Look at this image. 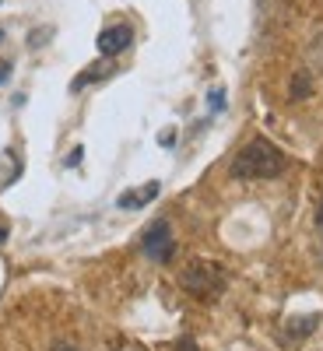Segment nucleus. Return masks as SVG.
<instances>
[{"label": "nucleus", "mask_w": 323, "mask_h": 351, "mask_svg": "<svg viewBox=\"0 0 323 351\" xmlns=\"http://www.w3.org/2000/svg\"><path fill=\"white\" fill-rule=\"evenodd\" d=\"M285 169H288V155L281 148H274L267 137L246 141L228 165L232 180H278Z\"/></svg>", "instance_id": "obj_1"}, {"label": "nucleus", "mask_w": 323, "mask_h": 351, "mask_svg": "<svg viewBox=\"0 0 323 351\" xmlns=\"http://www.w3.org/2000/svg\"><path fill=\"white\" fill-rule=\"evenodd\" d=\"M180 285L187 295L200 299V302H215L222 299V291L228 288V274L218 267L215 260H193L180 271Z\"/></svg>", "instance_id": "obj_2"}, {"label": "nucleus", "mask_w": 323, "mask_h": 351, "mask_svg": "<svg viewBox=\"0 0 323 351\" xmlns=\"http://www.w3.org/2000/svg\"><path fill=\"white\" fill-rule=\"evenodd\" d=\"M141 253L155 260V263H169L176 256V239H172V225L165 218L152 221L148 228H144V236H141Z\"/></svg>", "instance_id": "obj_3"}, {"label": "nucleus", "mask_w": 323, "mask_h": 351, "mask_svg": "<svg viewBox=\"0 0 323 351\" xmlns=\"http://www.w3.org/2000/svg\"><path fill=\"white\" fill-rule=\"evenodd\" d=\"M130 43H134V28H130L127 21H116V25H106V28H102L99 53H102V56H120Z\"/></svg>", "instance_id": "obj_4"}, {"label": "nucleus", "mask_w": 323, "mask_h": 351, "mask_svg": "<svg viewBox=\"0 0 323 351\" xmlns=\"http://www.w3.org/2000/svg\"><path fill=\"white\" fill-rule=\"evenodd\" d=\"M158 193H162V183L152 180V183H144L137 190H123L120 197H116V208L120 211H137V208H144V204H152Z\"/></svg>", "instance_id": "obj_5"}, {"label": "nucleus", "mask_w": 323, "mask_h": 351, "mask_svg": "<svg viewBox=\"0 0 323 351\" xmlns=\"http://www.w3.org/2000/svg\"><path fill=\"white\" fill-rule=\"evenodd\" d=\"M316 324H320V316H291L288 324H285V337L291 341V344H299V341H306L313 330H316Z\"/></svg>", "instance_id": "obj_6"}, {"label": "nucleus", "mask_w": 323, "mask_h": 351, "mask_svg": "<svg viewBox=\"0 0 323 351\" xmlns=\"http://www.w3.org/2000/svg\"><path fill=\"white\" fill-rule=\"evenodd\" d=\"M288 88H291V92H288L291 99H309V95H313V77H309V71H299L296 77H291Z\"/></svg>", "instance_id": "obj_7"}, {"label": "nucleus", "mask_w": 323, "mask_h": 351, "mask_svg": "<svg viewBox=\"0 0 323 351\" xmlns=\"http://www.w3.org/2000/svg\"><path fill=\"white\" fill-rule=\"evenodd\" d=\"M106 74H109V67H92V71L77 74V77H74V84H71V92H81L84 84H92V81H102Z\"/></svg>", "instance_id": "obj_8"}, {"label": "nucleus", "mask_w": 323, "mask_h": 351, "mask_svg": "<svg viewBox=\"0 0 323 351\" xmlns=\"http://www.w3.org/2000/svg\"><path fill=\"white\" fill-rule=\"evenodd\" d=\"M208 106H211V112H222V109H225V92H222V88H211Z\"/></svg>", "instance_id": "obj_9"}, {"label": "nucleus", "mask_w": 323, "mask_h": 351, "mask_svg": "<svg viewBox=\"0 0 323 351\" xmlns=\"http://www.w3.org/2000/svg\"><path fill=\"white\" fill-rule=\"evenodd\" d=\"M316 239H320V260H323V200H320V211H316Z\"/></svg>", "instance_id": "obj_10"}, {"label": "nucleus", "mask_w": 323, "mask_h": 351, "mask_svg": "<svg viewBox=\"0 0 323 351\" xmlns=\"http://www.w3.org/2000/svg\"><path fill=\"white\" fill-rule=\"evenodd\" d=\"M81 158H84V148H74V152L64 158V165H67V169H74V165H81Z\"/></svg>", "instance_id": "obj_11"}, {"label": "nucleus", "mask_w": 323, "mask_h": 351, "mask_svg": "<svg viewBox=\"0 0 323 351\" xmlns=\"http://www.w3.org/2000/svg\"><path fill=\"white\" fill-rule=\"evenodd\" d=\"M158 144H162V148H172V144H176V130H172V127L162 130V134H158Z\"/></svg>", "instance_id": "obj_12"}, {"label": "nucleus", "mask_w": 323, "mask_h": 351, "mask_svg": "<svg viewBox=\"0 0 323 351\" xmlns=\"http://www.w3.org/2000/svg\"><path fill=\"white\" fill-rule=\"evenodd\" d=\"M46 39H49V28H39V32H32L28 43H32V46H46Z\"/></svg>", "instance_id": "obj_13"}, {"label": "nucleus", "mask_w": 323, "mask_h": 351, "mask_svg": "<svg viewBox=\"0 0 323 351\" xmlns=\"http://www.w3.org/2000/svg\"><path fill=\"white\" fill-rule=\"evenodd\" d=\"M176 351H200V348H197V344H193L190 337H183L180 344H176Z\"/></svg>", "instance_id": "obj_14"}, {"label": "nucleus", "mask_w": 323, "mask_h": 351, "mask_svg": "<svg viewBox=\"0 0 323 351\" xmlns=\"http://www.w3.org/2000/svg\"><path fill=\"white\" fill-rule=\"evenodd\" d=\"M11 71H14V67H11V60H4V64H0V84H4V81L11 77Z\"/></svg>", "instance_id": "obj_15"}, {"label": "nucleus", "mask_w": 323, "mask_h": 351, "mask_svg": "<svg viewBox=\"0 0 323 351\" xmlns=\"http://www.w3.org/2000/svg\"><path fill=\"white\" fill-rule=\"evenodd\" d=\"M4 243H8V225L0 221V246H4Z\"/></svg>", "instance_id": "obj_16"}, {"label": "nucleus", "mask_w": 323, "mask_h": 351, "mask_svg": "<svg viewBox=\"0 0 323 351\" xmlns=\"http://www.w3.org/2000/svg\"><path fill=\"white\" fill-rule=\"evenodd\" d=\"M316 53H320V67H323V39L316 43Z\"/></svg>", "instance_id": "obj_17"}, {"label": "nucleus", "mask_w": 323, "mask_h": 351, "mask_svg": "<svg viewBox=\"0 0 323 351\" xmlns=\"http://www.w3.org/2000/svg\"><path fill=\"white\" fill-rule=\"evenodd\" d=\"M56 351H77V348H71V344H60V348H56Z\"/></svg>", "instance_id": "obj_18"}, {"label": "nucleus", "mask_w": 323, "mask_h": 351, "mask_svg": "<svg viewBox=\"0 0 323 351\" xmlns=\"http://www.w3.org/2000/svg\"><path fill=\"white\" fill-rule=\"evenodd\" d=\"M0 39H4V32H0Z\"/></svg>", "instance_id": "obj_19"}]
</instances>
